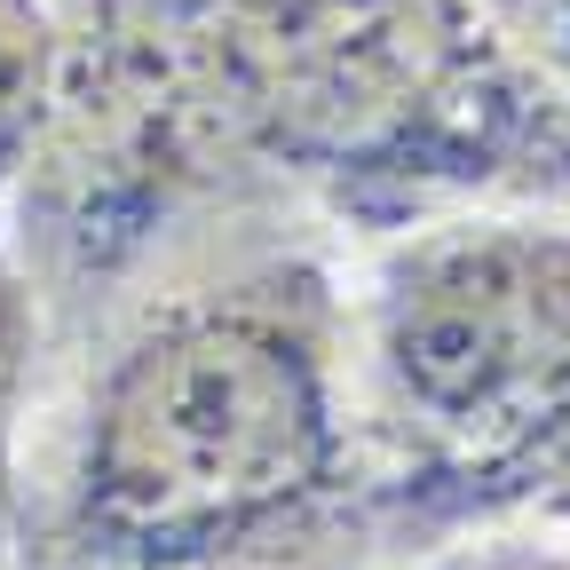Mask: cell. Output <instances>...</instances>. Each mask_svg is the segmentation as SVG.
Instances as JSON below:
<instances>
[{"label": "cell", "instance_id": "obj_2", "mask_svg": "<svg viewBox=\"0 0 570 570\" xmlns=\"http://www.w3.org/2000/svg\"><path fill=\"white\" fill-rule=\"evenodd\" d=\"M56 9V88L32 159L0 206V238L32 269L63 356L175 269L302 230L317 214L262 142L223 0Z\"/></svg>", "mask_w": 570, "mask_h": 570}, {"label": "cell", "instance_id": "obj_1", "mask_svg": "<svg viewBox=\"0 0 570 570\" xmlns=\"http://www.w3.org/2000/svg\"><path fill=\"white\" fill-rule=\"evenodd\" d=\"M381 444L317 223L175 269L56 356L9 570H365Z\"/></svg>", "mask_w": 570, "mask_h": 570}, {"label": "cell", "instance_id": "obj_9", "mask_svg": "<svg viewBox=\"0 0 570 570\" xmlns=\"http://www.w3.org/2000/svg\"><path fill=\"white\" fill-rule=\"evenodd\" d=\"M483 17L508 32V48L523 63H539L570 96V0H483Z\"/></svg>", "mask_w": 570, "mask_h": 570}, {"label": "cell", "instance_id": "obj_7", "mask_svg": "<svg viewBox=\"0 0 570 570\" xmlns=\"http://www.w3.org/2000/svg\"><path fill=\"white\" fill-rule=\"evenodd\" d=\"M365 570H570L562 523H468L428 547H396Z\"/></svg>", "mask_w": 570, "mask_h": 570}, {"label": "cell", "instance_id": "obj_3", "mask_svg": "<svg viewBox=\"0 0 570 570\" xmlns=\"http://www.w3.org/2000/svg\"><path fill=\"white\" fill-rule=\"evenodd\" d=\"M277 175L365 246L468 206L570 214V96L483 0H223Z\"/></svg>", "mask_w": 570, "mask_h": 570}, {"label": "cell", "instance_id": "obj_4", "mask_svg": "<svg viewBox=\"0 0 570 570\" xmlns=\"http://www.w3.org/2000/svg\"><path fill=\"white\" fill-rule=\"evenodd\" d=\"M348 356L389 554L483 523L570 420V214L468 206L348 246Z\"/></svg>", "mask_w": 570, "mask_h": 570}, {"label": "cell", "instance_id": "obj_8", "mask_svg": "<svg viewBox=\"0 0 570 570\" xmlns=\"http://www.w3.org/2000/svg\"><path fill=\"white\" fill-rule=\"evenodd\" d=\"M483 523H562V531H570V420L491 491Z\"/></svg>", "mask_w": 570, "mask_h": 570}, {"label": "cell", "instance_id": "obj_6", "mask_svg": "<svg viewBox=\"0 0 570 570\" xmlns=\"http://www.w3.org/2000/svg\"><path fill=\"white\" fill-rule=\"evenodd\" d=\"M56 56H63V9L56 0H0V206H9L32 142H40Z\"/></svg>", "mask_w": 570, "mask_h": 570}, {"label": "cell", "instance_id": "obj_5", "mask_svg": "<svg viewBox=\"0 0 570 570\" xmlns=\"http://www.w3.org/2000/svg\"><path fill=\"white\" fill-rule=\"evenodd\" d=\"M56 381V325L32 269L17 262V246L0 238V570L17 554V523H24V468H32V428Z\"/></svg>", "mask_w": 570, "mask_h": 570}]
</instances>
